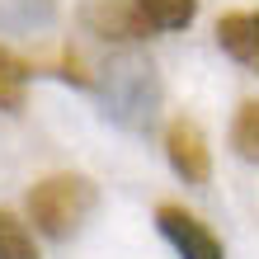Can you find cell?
I'll use <instances>...</instances> for the list:
<instances>
[{
  "label": "cell",
  "instance_id": "cell-3",
  "mask_svg": "<svg viewBox=\"0 0 259 259\" xmlns=\"http://www.w3.org/2000/svg\"><path fill=\"white\" fill-rule=\"evenodd\" d=\"M156 226H160V236L170 240V250L179 259H226L222 240L212 236V226L198 217V212L179 207V203H160L156 207Z\"/></svg>",
  "mask_w": 259,
  "mask_h": 259
},
{
  "label": "cell",
  "instance_id": "cell-1",
  "mask_svg": "<svg viewBox=\"0 0 259 259\" xmlns=\"http://www.w3.org/2000/svg\"><path fill=\"white\" fill-rule=\"evenodd\" d=\"M99 203V189L90 175H75V170H62V175H42L33 189H28V217L48 240H71L80 226L90 222V212Z\"/></svg>",
  "mask_w": 259,
  "mask_h": 259
},
{
  "label": "cell",
  "instance_id": "cell-6",
  "mask_svg": "<svg viewBox=\"0 0 259 259\" xmlns=\"http://www.w3.org/2000/svg\"><path fill=\"white\" fill-rule=\"evenodd\" d=\"M28 80H33V62H24L14 48L0 42V109H5V113H19L24 109Z\"/></svg>",
  "mask_w": 259,
  "mask_h": 259
},
{
  "label": "cell",
  "instance_id": "cell-8",
  "mask_svg": "<svg viewBox=\"0 0 259 259\" xmlns=\"http://www.w3.org/2000/svg\"><path fill=\"white\" fill-rule=\"evenodd\" d=\"M0 259H42L38 245H33L28 222L10 207H0Z\"/></svg>",
  "mask_w": 259,
  "mask_h": 259
},
{
  "label": "cell",
  "instance_id": "cell-4",
  "mask_svg": "<svg viewBox=\"0 0 259 259\" xmlns=\"http://www.w3.org/2000/svg\"><path fill=\"white\" fill-rule=\"evenodd\" d=\"M165 160L170 170L184 179L189 189H203L212 179V146H207V132L193 123V118H175L165 127Z\"/></svg>",
  "mask_w": 259,
  "mask_h": 259
},
{
  "label": "cell",
  "instance_id": "cell-2",
  "mask_svg": "<svg viewBox=\"0 0 259 259\" xmlns=\"http://www.w3.org/2000/svg\"><path fill=\"white\" fill-rule=\"evenodd\" d=\"M80 24L85 33L113 42V48H132V42L151 38V24L137 10V0H80Z\"/></svg>",
  "mask_w": 259,
  "mask_h": 259
},
{
  "label": "cell",
  "instance_id": "cell-5",
  "mask_svg": "<svg viewBox=\"0 0 259 259\" xmlns=\"http://www.w3.org/2000/svg\"><path fill=\"white\" fill-rule=\"evenodd\" d=\"M217 48L236 66L259 71V10H231L217 19Z\"/></svg>",
  "mask_w": 259,
  "mask_h": 259
},
{
  "label": "cell",
  "instance_id": "cell-9",
  "mask_svg": "<svg viewBox=\"0 0 259 259\" xmlns=\"http://www.w3.org/2000/svg\"><path fill=\"white\" fill-rule=\"evenodd\" d=\"M231 146L240 160L259 165V99H245L231 118Z\"/></svg>",
  "mask_w": 259,
  "mask_h": 259
},
{
  "label": "cell",
  "instance_id": "cell-7",
  "mask_svg": "<svg viewBox=\"0 0 259 259\" xmlns=\"http://www.w3.org/2000/svg\"><path fill=\"white\" fill-rule=\"evenodd\" d=\"M137 10L146 14L151 28L160 33H175V28H189L198 14V0H137Z\"/></svg>",
  "mask_w": 259,
  "mask_h": 259
}]
</instances>
